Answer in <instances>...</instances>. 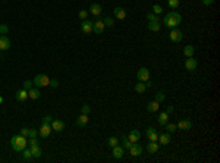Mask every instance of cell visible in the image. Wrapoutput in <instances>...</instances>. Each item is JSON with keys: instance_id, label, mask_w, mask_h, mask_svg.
Segmentation results:
<instances>
[{"instance_id": "21", "label": "cell", "mask_w": 220, "mask_h": 163, "mask_svg": "<svg viewBox=\"0 0 220 163\" xmlns=\"http://www.w3.org/2000/svg\"><path fill=\"white\" fill-rule=\"evenodd\" d=\"M88 124V115L85 113H81V116L76 119V125L78 126H85Z\"/></svg>"}, {"instance_id": "27", "label": "cell", "mask_w": 220, "mask_h": 163, "mask_svg": "<svg viewBox=\"0 0 220 163\" xmlns=\"http://www.w3.org/2000/svg\"><path fill=\"white\" fill-rule=\"evenodd\" d=\"M194 46H185V49H183V54L186 56V57H192V54H194Z\"/></svg>"}, {"instance_id": "46", "label": "cell", "mask_w": 220, "mask_h": 163, "mask_svg": "<svg viewBox=\"0 0 220 163\" xmlns=\"http://www.w3.org/2000/svg\"><path fill=\"white\" fill-rule=\"evenodd\" d=\"M28 132H29V128H22L21 129V135H24V137H28Z\"/></svg>"}, {"instance_id": "26", "label": "cell", "mask_w": 220, "mask_h": 163, "mask_svg": "<svg viewBox=\"0 0 220 163\" xmlns=\"http://www.w3.org/2000/svg\"><path fill=\"white\" fill-rule=\"evenodd\" d=\"M167 120H169V115L166 113V112H163V113L159 115V124H160V125H166Z\"/></svg>"}, {"instance_id": "32", "label": "cell", "mask_w": 220, "mask_h": 163, "mask_svg": "<svg viewBox=\"0 0 220 163\" xmlns=\"http://www.w3.org/2000/svg\"><path fill=\"white\" fill-rule=\"evenodd\" d=\"M117 144H119V140H117L116 137H110L109 140H107V146H110V147H115Z\"/></svg>"}, {"instance_id": "47", "label": "cell", "mask_w": 220, "mask_h": 163, "mask_svg": "<svg viewBox=\"0 0 220 163\" xmlns=\"http://www.w3.org/2000/svg\"><path fill=\"white\" fill-rule=\"evenodd\" d=\"M49 85H51L53 88H56V87L59 85V81L57 80H50V84H49Z\"/></svg>"}, {"instance_id": "25", "label": "cell", "mask_w": 220, "mask_h": 163, "mask_svg": "<svg viewBox=\"0 0 220 163\" xmlns=\"http://www.w3.org/2000/svg\"><path fill=\"white\" fill-rule=\"evenodd\" d=\"M148 30L150 31H153V32H157V31H160V28H161V25L159 22H148Z\"/></svg>"}, {"instance_id": "51", "label": "cell", "mask_w": 220, "mask_h": 163, "mask_svg": "<svg viewBox=\"0 0 220 163\" xmlns=\"http://www.w3.org/2000/svg\"><path fill=\"white\" fill-rule=\"evenodd\" d=\"M2 103H3V97L0 96V104H2Z\"/></svg>"}, {"instance_id": "15", "label": "cell", "mask_w": 220, "mask_h": 163, "mask_svg": "<svg viewBox=\"0 0 220 163\" xmlns=\"http://www.w3.org/2000/svg\"><path fill=\"white\" fill-rule=\"evenodd\" d=\"M129 153H131V156H139L141 153H142V147L139 146L138 143H135V144H132L131 148H129Z\"/></svg>"}, {"instance_id": "3", "label": "cell", "mask_w": 220, "mask_h": 163, "mask_svg": "<svg viewBox=\"0 0 220 163\" xmlns=\"http://www.w3.org/2000/svg\"><path fill=\"white\" fill-rule=\"evenodd\" d=\"M32 84H35V87H47V85L50 84V78L44 74H38V75H35Z\"/></svg>"}, {"instance_id": "19", "label": "cell", "mask_w": 220, "mask_h": 163, "mask_svg": "<svg viewBox=\"0 0 220 163\" xmlns=\"http://www.w3.org/2000/svg\"><path fill=\"white\" fill-rule=\"evenodd\" d=\"M147 151H148L150 154L157 153V151H159V144H157L156 141H150V143H148V146H147Z\"/></svg>"}, {"instance_id": "35", "label": "cell", "mask_w": 220, "mask_h": 163, "mask_svg": "<svg viewBox=\"0 0 220 163\" xmlns=\"http://www.w3.org/2000/svg\"><path fill=\"white\" fill-rule=\"evenodd\" d=\"M7 32H9V27H7L6 24H2V25H0V34H2V35H6Z\"/></svg>"}, {"instance_id": "40", "label": "cell", "mask_w": 220, "mask_h": 163, "mask_svg": "<svg viewBox=\"0 0 220 163\" xmlns=\"http://www.w3.org/2000/svg\"><path fill=\"white\" fill-rule=\"evenodd\" d=\"M51 120H53V118H51L50 115H47V116H44V118H43V124H44V125H50Z\"/></svg>"}, {"instance_id": "18", "label": "cell", "mask_w": 220, "mask_h": 163, "mask_svg": "<svg viewBox=\"0 0 220 163\" xmlns=\"http://www.w3.org/2000/svg\"><path fill=\"white\" fill-rule=\"evenodd\" d=\"M93 31H94L95 34H101L103 31H104V24H103V21H95V22H93Z\"/></svg>"}, {"instance_id": "33", "label": "cell", "mask_w": 220, "mask_h": 163, "mask_svg": "<svg viewBox=\"0 0 220 163\" xmlns=\"http://www.w3.org/2000/svg\"><path fill=\"white\" fill-rule=\"evenodd\" d=\"M22 154H24V159H25V160H29V159H31V157H32V153H31V148H24V153H22Z\"/></svg>"}, {"instance_id": "12", "label": "cell", "mask_w": 220, "mask_h": 163, "mask_svg": "<svg viewBox=\"0 0 220 163\" xmlns=\"http://www.w3.org/2000/svg\"><path fill=\"white\" fill-rule=\"evenodd\" d=\"M112 148H113V157H115V159H122V157H123V154H125L123 147H120V146L117 144V146H115V147H112Z\"/></svg>"}, {"instance_id": "28", "label": "cell", "mask_w": 220, "mask_h": 163, "mask_svg": "<svg viewBox=\"0 0 220 163\" xmlns=\"http://www.w3.org/2000/svg\"><path fill=\"white\" fill-rule=\"evenodd\" d=\"M31 153H32V157H40V156L43 154L41 148L38 147V146H32L31 147Z\"/></svg>"}, {"instance_id": "37", "label": "cell", "mask_w": 220, "mask_h": 163, "mask_svg": "<svg viewBox=\"0 0 220 163\" xmlns=\"http://www.w3.org/2000/svg\"><path fill=\"white\" fill-rule=\"evenodd\" d=\"M122 143H123V148H128V150L131 148L132 143H131L129 140H128V137H123V138H122Z\"/></svg>"}, {"instance_id": "10", "label": "cell", "mask_w": 220, "mask_h": 163, "mask_svg": "<svg viewBox=\"0 0 220 163\" xmlns=\"http://www.w3.org/2000/svg\"><path fill=\"white\" fill-rule=\"evenodd\" d=\"M128 140L131 141L132 144L138 143V141L141 140V132H139L138 129H132L131 132H129V137H128Z\"/></svg>"}, {"instance_id": "44", "label": "cell", "mask_w": 220, "mask_h": 163, "mask_svg": "<svg viewBox=\"0 0 220 163\" xmlns=\"http://www.w3.org/2000/svg\"><path fill=\"white\" fill-rule=\"evenodd\" d=\"M78 16H79V19H85L87 18V10H79V13H78Z\"/></svg>"}, {"instance_id": "1", "label": "cell", "mask_w": 220, "mask_h": 163, "mask_svg": "<svg viewBox=\"0 0 220 163\" xmlns=\"http://www.w3.org/2000/svg\"><path fill=\"white\" fill-rule=\"evenodd\" d=\"M181 21H182V18L178 12H169L167 15L164 16V25L169 28H178Z\"/></svg>"}, {"instance_id": "5", "label": "cell", "mask_w": 220, "mask_h": 163, "mask_svg": "<svg viewBox=\"0 0 220 163\" xmlns=\"http://www.w3.org/2000/svg\"><path fill=\"white\" fill-rule=\"evenodd\" d=\"M51 131H56V132H62L65 129V122L63 120H59V119H53L51 120Z\"/></svg>"}, {"instance_id": "42", "label": "cell", "mask_w": 220, "mask_h": 163, "mask_svg": "<svg viewBox=\"0 0 220 163\" xmlns=\"http://www.w3.org/2000/svg\"><path fill=\"white\" fill-rule=\"evenodd\" d=\"M81 112H82V113H85V115H88V113L91 112V107H90L88 104H84V106H82V109H81Z\"/></svg>"}, {"instance_id": "36", "label": "cell", "mask_w": 220, "mask_h": 163, "mask_svg": "<svg viewBox=\"0 0 220 163\" xmlns=\"http://www.w3.org/2000/svg\"><path fill=\"white\" fill-rule=\"evenodd\" d=\"M167 5H169V8L176 9L179 6V0H167Z\"/></svg>"}, {"instance_id": "22", "label": "cell", "mask_w": 220, "mask_h": 163, "mask_svg": "<svg viewBox=\"0 0 220 163\" xmlns=\"http://www.w3.org/2000/svg\"><path fill=\"white\" fill-rule=\"evenodd\" d=\"M159 107H160V103H159L157 100L150 102V103L147 104V110H148V112H157V110H159Z\"/></svg>"}, {"instance_id": "31", "label": "cell", "mask_w": 220, "mask_h": 163, "mask_svg": "<svg viewBox=\"0 0 220 163\" xmlns=\"http://www.w3.org/2000/svg\"><path fill=\"white\" fill-rule=\"evenodd\" d=\"M103 24H104V27H109V28H112V27L115 25V21H113V18L106 16V18H104V21H103Z\"/></svg>"}, {"instance_id": "24", "label": "cell", "mask_w": 220, "mask_h": 163, "mask_svg": "<svg viewBox=\"0 0 220 163\" xmlns=\"http://www.w3.org/2000/svg\"><path fill=\"white\" fill-rule=\"evenodd\" d=\"M41 96V93L38 91L37 88H31L28 90V98H32V100H37V98H40Z\"/></svg>"}, {"instance_id": "11", "label": "cell", "mask_w": 220, "mask_h": 163, "mask_svg": "<svg viewBox=\"0 0 220 163\" xmlns=\"http://www.w3.org/2000/svg\"><path fill=\"white\" fill-rule=\"evenodd\" d=\"M198 66V62L195 59H192V57H186L185 60V68L188 69V71H195Z\"/></svg>"}, {"instance_id": "8", "label": "cell", "mask_w": 220, "mask_h": 163, "mask_svg": "<svg viewBox=\"0 0 220 163\" xmlns=\"http://www.w3.org/2000/svg\"><path fill=\"white\" fill-rule=\"evenodd\" d=\"M81 30L85 34H91L93 32V21H88V19H84L82 24H81Z\"/></svg>"}, {"instance_id": "17", "label": "cell", "mask_w": 220, "mask_h": 163, "mask_svg": "<svg viewBox=\"0 0 220 163\" xmlns=\"http://www.w3.org/2000/svg\"><path fill=\"white\" fill-rule=\"evenodd\" d=\"M113 13H115V16H116L117 19H125L126 18V12H125L123 8H119V6H116V8L113 9Z\"/></svg>"}, {"instance_id": "6", "label": "cell", "mask_w": 220, "mask_h": 163, "mask_svg": "<svg viewBox=\"0 0 220 163\" xmlns=\"http://www.w3.org/2000/svg\"><path fill=\"white\" fill-rule=\"evenodd\" d=\"M137 78H138V81L145 82L147 80H150V71L147 68H139V71L137 72Z\"/></svg>"}, {"instance_id": "43", "label": "cell", "mask_w": 220, "mask_h": 163, "mask_svg": "<svg viewBox=\"0 0 220 163\" xmlns=\"http://www.w3.org/2000/svg\"><path fill=\"white\" fill-rule=\"evenodd\" d=\"M24 88L27 90V91L32 88V81H29V80H28V81H25V82H24Z\"/></svg>"}, {"instance_id": "30", "label": "cell", "mask_w": 220, "mask_h": 163, "mask_svg": "<svg viewBox=\"0 0 220 163\" xmlns=\"http://www.w3.org/2000/svg\"><path fill=\"white\" fill-rule=\"evenodd\" d=\"M156 100H157L159 103H163V102L166 100V94H164L163 91H157V93H156Z\"/></svg>"}, {"instance_id": "34", "label": "cell", "mask_w": 220, "mask_h": 163, "mask_svg": "<svg viewBox=\"0 0 220 163\" xmlns=\"http://www.w3.org/2000/svg\"><path fill=\"white\" fill-rule=\"evenodd\" d=\"M147 19H148V22H159V16L156 15V13H148Z\"/></svg>"}, {"instance_id": "20", "label": "cell", "mask_w": 220, "mask_h": 163, "mask_svg": "<svg viewBox=\"0 0 220 163\" xmlns=\"http://www.w3.org/2000/svg\"><path fill=\"white\" fill-rule=\"evenodd\" d=\"M90 12H91L94 16H98L100 13H101V5H98V3H93V5L90 6Z\"/></svg>"}, {"instance_id": "41", "label": "cell", "mask_w": 220, "mask_h": 163, "mask_svg": "<svg viewBox=\"0 0 220 163\" xmlns=\"http://www.w3.org/2000/svg\"><path fill=\"white\" fill-rule=\"evenodd\" d=\"M37 135H38V131H37V129H29V132H28L29 138H37Z\"/></svg>"}, {"instance_id": "4", "label": "cell", "mask_w": 220, "mask_h": 163, "mask_svg": "<svg viewBox=\"0 0 220 163\" xmlns=\"http://www.w3.org/2000/svg\"><path fill=\"white\" fill-rule=\"evenodd\" d=\"M169 38H170L173 43H179V41H182V38H183L182 31H179L178 28H172L170 34H169Z\"/></svg>"}, {"instance_id": "48", "label": "cell", "mask_w": 220, "mask_h": 163, "mask_svg": "<svg viewBox=\"0 0 220 163\" xmlns=\"http://www.w3.org/2000/svg\"><path fill=\"white\" fill-rule=\"evenodd\" d=\"M166 113H167V115L173 113V106H167V109H166Z\"/></svg>"}, {"instance_id": "49", "label": "cell", "mask_w": 220, "mask_h": 163, "mask_svg": "<svg viewBox=\"0 0 220 163\" xmlns=\"http://www.w3.org/2000/svg\"><path fill=\"white\" fill-rule=\"evenodd\" d=\"M213 2H214V0H203V5H204V6H208V5H211Z\"/></svg>"}, {"instance_id": "38", "label": "cell", "mask_w": 220, "mask_h": 163, "mask_svg": "<svg viewBox=\"0 0 220 163\" xmlns=\"http://www.w3.org/2000/svg\"><path fill=\"white\" fill-rule=\"evenodd\" d=\"M166 129H167V132H175L176 129H178V128H176V125L175 124H166Z\"/></svg>"}, {"instance_id": "50", "label": "cell", "mask_w": 220, "mask_h": 163, "mask_svg": "<svg viewBox=\"0 0 220 163\" xmlns=\"http://www.w3.org/2000/svg\"><path fill=\"white\" fill-rule=\"evenodd\" d=\"M145 87H153V82L150 81V80H147V81H145Z\"/></svg>"}, {"instance_id": "29", "label": "cell", "mask_w": 220, "mask_h": 163, "mask_svg": "<svg viewBox=\"0 0 220 163\" xmlns=\"http://www.w3.org/2000/svg\"><path fill=\"white\" fill-rule=\"evenodd\" d=\"M145 84H144V82H141L139 81L138 84H137V85H135V93H138V94H142V93H144V91H145Z\"/></svg>"}, {"instance_id": "7", "label": "cell", "mask_w": 220, "mask_h": 163, "mask_svg": "<svg viewBox=\"0 0 220 163\" xmlns=\"http://www.w3.org/2000/svg\"><path fill=\"white\" fill-rule=\"evenodd\" d=\"M176 128H178V129H181V131H189L191 128H192V124H191L188 119H181V120L178 122Z\"/></svg>"}, {"instance_id": "23", "label": "cell", "mask_w": 220, "mask_h": 163, "mask_svg": "<svg viewBox=\"0 0 220 163\" xmlns=\"http://www.w3.org/2000/svg\"><path fill=\"white\" fill-rule=\"evenodd\" d=\"M170 135L169 134H161V135H159V138H157V141H160V144H163V146H167L169 143H170Z\"/></svg>"}, {"instance_id": "16", "label": "cell", "mask_w": 220, "mask_h": 163, "mask_svg": "<svg viewBox=\"0 0 220 163\" xmlns=\"http://www.w3.org/2000/svg\"><path fill=\"white\" fill-rule=\"evenodd\" d=\"M147 137H148V140L150 141H157L159 134H157V131L154 129L153 126H150V128H147Z\"/></svg>"}, {"instance_id": "13", "label": "cell", "mask_w": 220, "mask_h": 163, "mask_svg": "<svg viewBox=\"0 0 220 163\" xmlns=\"http://www.w3.org/2000/svg\"><path fill=\"white\" fill-rule=\"evenodd\" d=\"M38 134L43 137V138H47L49 135L51 134V126L50 125H44V124H41V128H40V131H38Z\"/></svg>"}, {"instance_id": "39", "label": "cell", "mask_w": 220, "mask_h": 163, "mask_svg": "<svg viewBox=\"0 0 220 163\" xmlns=\"http://www.w3.org/2000/svg\"><path fill=\"white\" fill-rule=\"evenodd\" d=\"M153 12L156 13V15H160L161 12H163V8H161L160 5H154V6H153Z\"/></svg>"}, {"instance_id": "14", "label": "cell", "mask_w": 220, "mask_h": 163, "mask_svg": "<svg viewBox=\"0 0 220 163\" xmlns=\"http://www.w3.org/2000/svg\"><path fill=\"white\" fill-rule=\"evenodd\" d=\"M10 47V40L6 35H0V50H7Z\"/></svg>"}, {"instance_id": "9", "label": "cell", "mask_w": 220, "mask_h": 163, "mask_svg": "<svg viewBox=\"0 0 220 163\" xmlns=\"http://www.w3.org/2000/svg\"><path fill=\"white\" fill-rule=\"evenodd\" d=\"M15 98H16L18 102H25V100L28 98V91H27L25 88L18 90V91L15 93Z\"/></svg>"}, {"instance_id": "2", "label": "cell", "mask_w": 220, "mask_h": 163, "mask_svg": "<svg viewBox=\"0 0 220 163\" xmlns=\"http://www.w3.org/2000/svg\"><path fill=\"white\" fill-rule=\"evenodd\" d=\"M10 144H12V148L15 151H24L28 141H27V137H24V135H13L10 140Z\"/></svg>"}, {"instance_id": "45", "label": "cell", "mask_w": 220, "mask_h": 163, "mask_svg": "<svg viewBox=\"0 0 220 163\" xmlns=\"http://www.w3.org/2000/svg\"><path fill=\"white\" fill-rule=\"evenodd\" d=\"M28 144H29V147H32V146H38V141H37V138H29Z\"/></svg>"}]
</instances>
